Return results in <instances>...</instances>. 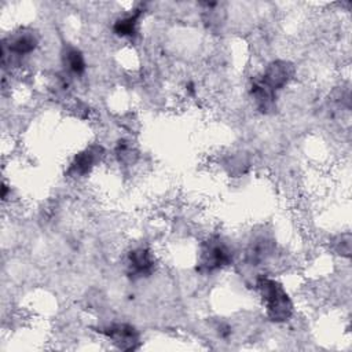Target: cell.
Instances as JSON below:
<instances>
[{"mask_svg":"<svg viewBox=\"0 0 352 352\" xmlns=\"http://www.w3.org/2000/svg\"><path fill=\"white\" fill-rule=\"evenodd\" d=\"M257 289L265 304V312L270 320L282 323L290 319L293 315V302L283 289V286L268 276H260L257 279Z\"/></svg>","mask_w":352,"mask_h":352,"instance_id":"6da1fadb","label":"cell"},{"mask_svg":"<svg viewBox=\"0 0 352 352\" xmlns=\"http://www.w3.org/2000/svg\"><path fill=\"white\" fill-rule=\"evenodd\" d=\"M232 261V250L220 236H210L199 250L197 270L202 274L214 272Z\"/></svg>","mask_w":352,"mask_h":352,"instance_id":"7a4b0ae2","label":"cell"},{"mask_svg":"<svg viewBox=\"0 0 352 352\" xmlns=\"http://www.w3.org/2000/svg\"><path fill=\"white\" fill-rule=\"evenodd\" d=\"M294 76V66L289 60H272L267 65L263 74L258 77L274 92L282 89L289 84Z\"/></svg>","mask_w":352,"mask_h":352,"instance_id":"3957f363","label":"cell"},{"mask_svg":"<svg viewBox=\"0 0 352 352\" xmlns=\"http://www.w3.org/2000/svg\"><path fill=\"white\" fill-rule=\"evenodd\" d=\"M100 333L122 351H133L139 346V333L132 324L113 323L103 327Z\"/></svg>","mask_w":352,"mask_h":352,"instance_id":"277c9868","label":"cell"},{"mask_svg":"<svg viewBox=\"0 0 352 352\" xmlns=\"http://www.w3.org/2000/svg\"><path fill=\"white\" fill-rule=\"evenodd\" d=\"M103 157V148L99 144H92L89 147H85L80 153L74 155V158L70 162V166L67 169V175L73 177H81L88 175L92 168L102 160Z\"/></svg>","mask_w":352,"mask_h":352,"instance_id":"5b68a950","label":"cell"},{"mask_svg":"<svg viewBox=\"0 0 352 352\" xmlns=\"http://www.w3.org/2000/svg\"><path fill=\"white\" fill-rule=\"evenodd\" d=\"M126 267L128 274L133 278L148 276L155 268V258L147 248H136L128 253Z\"/></svg>","mask_w":352,"mask_h":352,"instance_id":"8992f818","label":"cell"},{"mask_svg":"<svg viewBox=\"0 0 352 352\" xmlns=\"http://www.w3.org/2000/svg\"><path fill=\"white\" fill-rule=\"evenodd\" d=\"M38 44V36L32 29H21L11 34L4 43V48H8L10 54L28 55L36 50Z\"/></svg>","mask_w":352,"mask_h":352,"instance_id":"52a82bcc","label":"cell"},{"mask_svg":"<svg viewBox=\"0 0 352 352\" xmlns=\"http://www.w3.org/2000/svg\"><path fill=\"white\" fill-rule=\"evenodd\" d=\"M274 248L275 242L270 236L260 234L250 241L246 249V260L252 265H260L272 254Z\"/></svg>","mask_w":352,"mask_h":352,"instance_id":"ba28073f","label":"cell"},{"mask_svg":"<svg viewBox=\"0 0 352 352\" xmlns=\"http://www.w3.org/2000/svg\"><path fill=\"white\" fill-rule=\"evenodd\" d=\"M275 94L272 89H270L258 77L252 81L250 85V95L254 100V104L257 110L261 113H270L275 110Z\"/></svg>","mask_w":352,"mask_h":352,"instance_id":"9c48e42d","label":"cell"},{"mask_svg":"<svg viewBox=\"0 0 352 352\" xmlns=\"http://www.w3.org/2000/svg\"><path fill=\"white\" fill-rule=\"evenodd\" d=\"M143 7H138L132 12L118 18L113 25L114 33L120 37H133L138 33L139 19L143 15Z\"/></svg>","mask_w":352,"mask_h":352,"instance_id":"30bf717a","label":"cell"},{"mask_svg":"<svg viewBox=\"0 0 352 352\" xmlns=\"http://www.w3.org/2000/svg\"><path fill=\"white\" fill-rule=\"evenodd\" d=\"M63 63H65L66 69L76 76L82 74L85 72V66H87L82 52L73 47L66 50V52L63 55Z\"/></svg>","mask_w":352,"mask_h":352,"instance_id":"8fae6325","label":"cell"}]
</instances>
